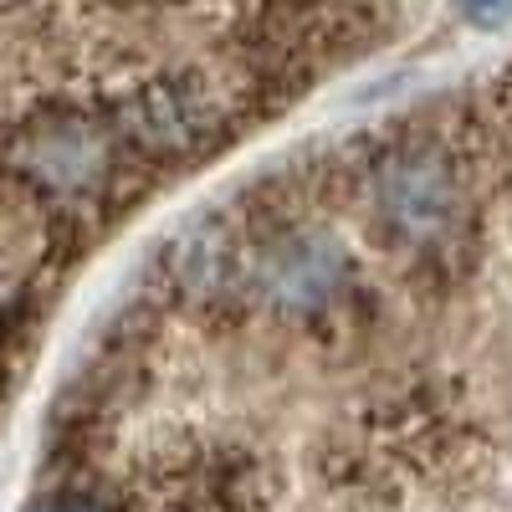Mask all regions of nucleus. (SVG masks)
<instances>
[{"label": "nucleus", "mask_w": 512, "mask_h": 512, "mask_svg": "<svg viewBox=\"0 0 512 512\" xmlns=\"http://www.w3.org/2000/svg\"><path fill=\"white\" fill-rule=\"evenodd\" d=\"M374 216L405 251L451 256L472 231V190L446 144L410 139L374 164Z\"/></svg>", "instance_id": "1"}, {"label": "nucleus", "mask_w": 512, "mask_h": 512, "mask_svg": "<svg viewBox=\"0 0 512 512\" xmlns=\"http://www.w3.org/2000/svg\"><path fill=\"white\" fill-rule=\"evenodd\" d=\"M118 128L82 118V113H62L26 128L11 144V169L47 200H82L98 195L113 180L118 164Z\"/></svg>", "instance_id": "2"}, {"label": "nucleus", "mask_w": 512, "mask_h": 512, "mask_svg": "<svg viewBox=\"0 0 512 512\" xmlns=\"http://www.w3.org/2000/svg\"><path fill=\"white\" fill-rule=\"evenodd\" d=\"M221 123H226V98L200 72H164L144 82L139 93H128L118 108V128H128V139L164 154L205 144Z\"/></svg>", "instance_id": "3"}, {"label": "nucleus", "mask_w": 512, "mask_h": 512, "mask_svg": "<svg viewBox=\"0 0 512 512\" xmlns=\"http://www.w3.org/2000/svg\"><path fill=\"white\" fill-rule=\"evenodd\" d=\"M31 512H108V502L88 497L82 487H62V492H47V497H36Z\"/></svg>", "instance_id": "4"}, {"label": "nucleus", "mask_w": 512, "mask_h": 512, "mask_svg": "<svg viewBox=\"0 0 512 512\" xmlns=\"http://www.w3.org/2000/svg\"><path fill=\"white\" fill-rule=\"evenodd\" d=\"M461 6H466V16L482 21V26H492V21H507V16H512V0H461Z\"/></svg>", "instance_id": "5"}]
</instances>
